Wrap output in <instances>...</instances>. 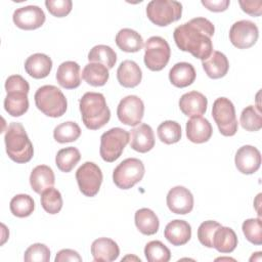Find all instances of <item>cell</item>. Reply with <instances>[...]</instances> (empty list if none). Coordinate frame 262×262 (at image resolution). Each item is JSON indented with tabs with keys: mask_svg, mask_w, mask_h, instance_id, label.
Instances as JSON below:
<instances>
[{
	"mask_svg": "<svg viewBox=\"0 0 262 262\" xmlns=\"http://www.w3.org/2000/svg\"><path fill=\"white\" fill-rule=\"evenodd\" d=\"M214 32L215 27L208 18L195 17L178 26L174 30L173 38L180 50L204 60L213 51L211 37Z\"/></svg>",
	"mask_w": 262,
	"mask_h": 262,
	"instance_id": "cell-1",
	"label": "cell"
},
{
	"mask_svg": "<svg viewBox=\"0 0 262 262\" xmlns=\"http://www.w3.org/2000/svg\"><path fill=\"white\" fill-rule=\"evenodd\" d=\"M81 118L90 130L102 128L111 119V111L103 94L98 92H86L79 100Z\"/></svg>",
	"mask_w": 262,
	"mask_h": 262,
	"instance_id": "cell-2",
	"label": "cell"
},
{
	"mask_svg": "<svg viewBox=\"0 0 262 262\" xmlns=\"http://www.w3.org/2000/svg\"><path fill=\"white\" fill-rule=\"evenodd\" d=\"M4 141L6 152L13 162L25 164L32 160L34 156V147L25 127L20 123L12 122L8 125Z\"/></svg>",
	"mask_w": 262,
	"mask_h": 262,
	"instance_id": "cell-3",
	"label": "cell"
},
{
	"mask_svg": "<svg viewBox=\"0 0 262 262\" xmlns=\"http://www.w3.org/2000/svg\"><path fill=\"white\" fill-rule=\"evenodd\" d=\"M34 99L37 108L47 117L58 118L67 112V98L62 91L54 85H44L38 88Z\"/></svg>",
	"mask_w": 262,
	"mask_h": 262,
	"instance_id": "cell-4",
	"label": "cell"
},
{
	"mask_svg": "<svg viewBox=\"0 0 262 262\" xmlns=\"http://www.w3.org/2000/svg\"><path fill=\"white\" fill-rule=\"evenodd\" d=\"M182 4L175 0H152L146 6L148 19L159 27H166L180 19Z\"/></svg>",
	"mask_w": 262,
	"mask_h": 262,
	"instance_id": "cell-5",
	"label": "cell"
},
{
	"mask_svg": "<svg viewBox=\"0 0 262 262\" xmlns=\"http://www.w3.org/2000/svg\"><path fill=\"white\" fill-rule=\"evenodd\" d=\"M129 142V132L115 127L104 132L100 137V157L107 163L118 160Z\"/></svg>",
	"mask_w": 262,
	"mask_h": 262,
	"instance_id": "cell-6",
	"label": "cell"
},
{
	"mask_svg": "<svg viewBox=\"0 0 262 262\" xmlns=\"http://www.w3.org/2000/svg\"><path fill=\"white\" fill-rule=\"evenodd\" d=\"M145 168L139 159L128 158L122 161L113 172V181L121 189L132 188L144 176Z\"/></svg>",
	"mask_w": 262,
	"mask_h": 262,
	"instance_id": "cell-7",
	"label": "cell"
},
{
	"mask_svg": "<svg viewBox=\"0 0 262 262\" xmlns=\"http://www.w3.org/2000/svg\"><path fill=\"white\" fill-rule=\"evenodd\" d=\"M212 116L222 135L233 136L236 133L238 123L231 100L226 97L217 98L212 106Z\"/></svg>",
	"mask_w": 262,
	"mask_h": 262,
	"instance_id": "cell-8",
	"label": "cell"
},
{
	"mask_svg": "<svg viewBox=\"0 0 262 262\" xmlns=\"http://www.w3.org/2000/svg\"><path fill=\"white\" fill-rule=\"evenodd\" d=\"M171 49L168 42L160 37L152 36L144 44V64L154 72L163 70L169 62Z\"/></svg>",
	"mask_w": 262,
	"mask_h": 262,
	"instance_id": "cell-9",
	"label": "cell"
},
{
	"mask_svg": "<svg viewBox=\"0 0 262 262\" xmlns=\"http://www.w3.org/2000/svg\"><path fill=\"white\" fill-rule=\"evenodd\" d=\"M102 178L100 168L93 162H85L76 172V180L80 191L89 198L98 193Z\"/></svg>",
	"mask_w": 262,
	"mask_h": 262,
	"instance_id": "cell-10",
	"label": "cell"
},
{
	"mask_svg": "<svg viewBox=\"0 0 262 262\" xmlns=\"http://www.w3.org/2000/svg\"><path fill=\"white\" fill-rule=\"evenodd\" d=\"M259 30L256 24L248 19L235 21L229 30V40L238 49L252 47L258 40Z\"/></svg>",
	"mask_w": 262,
	"mask_h": 262,
	"instance_id": "cell-11",
	"label": "cell"
},
{
	"mask_svg": "<svg viewBox=\"0 0 262 262\" xmlns=\"http://www.w3.org/2000/svg\"><path fill=\"white\" fill-rule=\"evenodd\" d=\"M144 115V104L136 95H128L121 99L117 107V116L121 123L136 126L141 123Z\"/></svg>",
	"mask_w": 262,
	"mask_h": 262,
	"instance_id": "cell-12",
	"label": "cell"
},
{
	"mask_svg": "<svg viewBox=\"0 0 262 262\" xmlns=\"http://www.w3.org/2000/svg\"><path fill=\"white\" fill-rule=\"evenodd\" d=\"M12 20L21 30H36L44 24L45 13L37 5H28L14 10Z\"/></svg>",
	"mask_w": 262,
	"mask_h": 262,
	"instance_id": "cell-13",
	"label": "cell"
},
{
	"mask_svg": "<svg viewBox=\"0 0 262 262\" xmlns=\"http://www.w3.org/2000/svg\"><path fill=\"white\" fill-rule=\"evenodd\" d=\"M167 206L172 213L185 215L191 212L193 208V195L190 190L184 186H175L171 188L166 198Z\"/></svg>",
	"mask_w": 262,
	"mask_h": 262,
	"instance_id": "cell-14",
	"label": "cell"
},
{
	"mask_svg": "<svg viewBox=\"0 0 262 262\" xmlns=\"http://www.w3.org/2000/svg\"><path fill=\"white\" fill-rule=\"evenodd\" d=\"M236 169L243 174H253L261 166V154L253 145H244L239 147L234 157Z\"/></svg>",
	"mask_w": 262,
	"mask_h": 262,
	"instance_id": "cell-15",
	"label": "cell"
},
{
	"mask_svg": "<svg viewBox=\"0 0 262 262\" xmlns=\"http://www.w3.org/2000/svg\"><path fill=\"white\" fill-rule=\"evenodd\" d=\"M129 143L134 150L144 154L155 146V134L147 124H139L129 133Z\"/></svg>",
	"mask_w": 262,
	"mask_h": 262,
	"instance_id": "cell-16",
	"label": "cell"
},
{
	"mask_svg": "<svg viewBox=\"0 0 262 262\" xmlns=\"http://www.w3.org/2000/svg\"><path fill=\"white\" fill-rule=\"evenodd\" d=\"M208 105L207 97L199 91H190L183 94L179 99L180 111L187 117H199L206 113Z\"/></svg>",
	"mask_w": 262,
	"mask_h": 262,
	"instance_id": "cell-17",
	"label": "cell"
},
{
	"mask_svg": "<svg viewBox=\"0 0 262 262\" xmlns=\"http://www.w3.org/2000/svg\"><path fill=\"white\" fill-rule=\"evenodd\" d=\"M186 136L193 143L207 142L213 133L211 123L202 116L192 117L186 122Z\"/></svg>",
	"mask_w": 262,
	"mask_h": 262,
	"instance_id": "cell-18",
	"label": "cell"
},
{
	"mask_svg": "<svg viewBox=\"0 0 262 262\" xmlns=\"http://www.w3.org/2000/svg\"><path fill=\"white\" fill-rule=\"evenodd\" d=\"M91 254L96 262H112L119 257L120 249L112 238L99 237L92 243Z\"/></svg>",
	"mask_w": 262,
	"mask_h": 262,
	"instance_id": "cell-19",
	"label": "cell"
},
{
	"mask_svg": "<svg viewBox=\"0 0 262 262\" xmlns=\"http://www.w3.org/2000/svg\"><path fill=\"white\" fill-rule=\"evenodd\" d=\"M58 84L66 89H75L81 84L80 66L76 61L68 60L61 62L56 71Z\"/></svg>",
	"mask_w": 262,
	"mask_h": 262,
	"instance_id": "cell-20",
	"label": "cell"
},
{
	"mask_svg": "<svg viewBox=\"0 0 262 262\" xmlns=\"http://www.w3.org/2000/svg\"><path fill=\"white\" fill-rule=\"evenodd\" d=\"M164 235L166 239L173 246H182L190 239L191 227L188 222L175 219L166 225Z\"/></svg>",
	"mask_w": 262,
	"mask_h": 262,
	"instance_id": "cell-21",
	"label": "cell"
},
{
	"mask_svg": "<svg viewBox=\"0 0 262 262\" xmlns=\"http://www.w3.org/2000/svg\"><path fill=\"white\" fill-rule=\"evenodd\" d=\"M202 66L207 76L211 79H220L229 70V62L226 55L217 50H213L206 59L202 60Z\"/></svg>",
	"mask_w": 262,
	"mask_h": 262,
	"instance_id": "cell-22",
	"label": "cell"
},
{
	"mask_svg": "<svg viewBox=\"0 0 262 262\" xmlns=\"http://www.w3.org/2000/svg\"><path fill=\"white\" fill-rule=\"evenodd\" d=\"M117 79L123 87L134 88L141 82V69L135 61L126 59L120 63L117 70Z\"/></svg>",
	"mask_w": 262,
	"mask_h": 262,
	"instance_id": "cell-23",
	"label": "cell"
},
{
	"mask_svg": "<svg viewBox=\"0 0 262 262\" xmlns=\"http://www.w3.org/2000/svg\"><path fill=\"white\" fill-rule=\"evenodd\" d=\"M55 176L52 169L47 165L36 166L30 175V184L36 193L41 194L46 189L53 187Z\"/></svg>",
	"mask_w": 262,
	"mask_h": 262,
	"instance_id": "cell-24",
	"label": "cell"
},
{
	"mask_svg": "<svg viewBox=\"0 0 262 262\" xmlns=\"http://www.w3.org/2000/svg\"><path fill=\"white\" fill-rule=\"evenodd\" d=\"M196 77L193 66L189 62L181 61L175 63L169 72V80L175 87L184 88L191 85Z\"/></svg>",
	"mask_w": 262,
	"mask_h": 262,
	"instance_id": "cell-25",
	"label": "cell"
},
{
	"mask_svg": "<svg viewBox=\"0 0 262 262\" xmlns=\"http://www.w3.org/2000/svg\"><path fill=\"white\" fill-rule=\"evenodd\" d=\"M52 69L51 58L44 53H35L25 61L26 72L35 79H43L49 75Z\"/></svg>",
	"mask_w": 262,
	"mask_h": 262,
	"instance_id": "cell-26",
	"label": "cell"
},
{
	"mask_svg": "<svg viewBox=\"0 0 262 262\" xmlns=\"http://www.w3.org/2000/svg\"><path fill=\"white\" fill-rule=\"evenodd\" d=\"M117 46L125 52H138L143 47V39L139 33L132 29H121L116 35Z\"/></svg>",
	"mask_w": 262,
	"mask_h": 262,
	"instance_id": "cell-27",
	"label": "cell"
},
{
	"mask_svg": "<svg viewBox=\"0 0 262 262\" xmlns=\"http://www.w3.org/2000/svg\"><path fill=\"white\" fill-rule=\"evenodd\" d=\"M135 225L145 235H152L159 230L160 221L156 213L148 208H141L135 212Z\"/></svg>",
	"mask_w": 262,
	"mask_h": 262,
	"instance_id": "cell-28",
	"label": "cell"
},
{
	"mask_svg": "<svg viewBox=\"0 0 262 262\" xmlns=\"http://www.w3.org/2000/svg\"><path fill=\"white\" fill-rule=\"evenodd\" d=\"M237 246V236L230 227L220 226L216 229L213 237V248L220 253H231Z\"/></svg>",
	"mask_w": 262,
	"mask_h": 262,
	"instance_id": "cell-29",
	"label": "cell"
},
{
	"mask_svg": "<svg viewBox=\"0 0 262 262\" xmlns=\"http://www.w3.org/2000/svg\"><path fill=\"white\" fill-rule=\"evenodd\" d=\"M4 108L12 117H20L29 108L28 93L24 91H9L4 98Z\"/></svg>",
	"mask_w": 262,
	"mask_h": 262,
	"instance_id": "cell-30",
	"label": "cell"
},
{
	"mask_svg": "<svg viewBox=\"0 0 262 262\" xmlns=\"http://www.w3.org/2000/svg\"><path fill=\"white\" fill-rule=\"evenodd\" d=\"M108 77V69L98 62H89L82 71L83 80L94 87L103 86L107 82Z\"/></svg>",
	"mask_w": 262,
	"mask_h": 262,
	"instance_id": "cell-31",
	"label": "cell"
},
{
	"mask_svg": "<svg viewBox=\"0 0 262 262\" xmlns=\"http://www.w3.org/2000/svg\"><path fill=\"white\" fill-rule=\"evenodd\" d=\"M88 60L90 62L101 63L107 69H113L117 62V53L112 47L99 44L90 49Z\"/></svg>",
	"mask_w": 262,
	"mask_h": 262,
	"instance_id": "cell-32",
	"label": "cell"
},
{
	"mask_svg": "<svg viewBox=\"0 0 262 262\" xmlns=\"http://www.w3.org/2000/svg\"><path fill=\"white\" fill-rule=\"evenodd\" d=\"M80 159L81 154L79 149L73 146H69L57 151L55 156V164L60 171L69 173L79 163Z\"/></svg>",
	"mask_w": 262,
	"mask_h": 262,
	"instance_id": "cell-33",
	"label": "cell"
},
{
	"mask_svg": "<svg viewBox=\"0 0 262 262\" xmlns=\"http://www.w3.org/2000/svg\"><path fill=\"white\" fill-rule=\"evenodd\" d=\"M9 208L14 216L18 218H25L30 216L34 212L35 202L31 195L20 193L14 195L11 199Z\"/></svg>",
	"mask_w": 262,
	"mask_h": 262,
	"instance_id": "cell-34",
	"label": "cell"
},
{
	"mask_svg": "<svg viewBox=\"0 0 262 262\" xmlns=\"http://www.w3.org/2000/svg\"><path fill=\"white\" fill-rule=\"evenodd\" d=\"M81 135V128L75 122L68 121L57 125L53 130V137L59 143L76 141Z\"/></svg>",
	"mask_w": 262,
	"mask_h": 262,
	"instance_id": "cell-35",
	"label": "cell"
},
{
	"mask_svg": "<svg viewBox=\"0 0 262 262\" xmlns=\"http://www.w3.org/2000/svg\"><path fill=\"white\" fill-rule=\"evenodd\" d=\"M157 133L162 142L166 144H173L181 139V126L175 121L167 120L159 125Z\"/></svg>",
	"mask_w": 262,
	"mask_h": 262,
	"instance_id": "cell-36",
	"label": "cell"
},
{
	"mask_svg": "<svg viewBox=\"0 0 262 262\" xmlns=\"http://www.w3.org/2000/svg\"><path fill=\"white\" fill-rule=\"evenodd\" d=\"M144 255L148 262H168L171 259L170 250L160 241L148 242L144 247Z\"/></svg>",
	"mask_w": 262,
	"mask_h": 262,
	"instance_id": "cell-37",
	"label": "cell"
},
{
	"mask_svg": "<svg viewBox=\"0 0 262 262\" xmlns=\"http://www.w3.org/2000/svg\"><path fill=\"white\" fill-rule=\"evenodd\" d=\"M239 123L247 131H259L262 128V117L260 111L257 110L255 105H248L241 114Z\"/></svg>",
	"mask_w": 262,
	"mask_h": 262,
	"instance_id": "cell-38",
	"label": "cell"
},
{
	"mask_svg": "<svg viewBox=\"0 0 262 262\" xmlns=\"http://www.w3.org/2000/svg\"><path fill=\"white\" fill-rule=\"evenodd\" d=\"M41 206L49 214H57L62 208L61 193L53 187H50L41 193Z\"/></svg>",
	"mask_w": 262,
	"mask_h": 262,
	"instance_id": "cell-39",
	"label": "cell"
},
{
	"mask_svg": "<svg viewBox=\"0 0 262 262\" xmlns=\"http://www.w3.org/2000/svg\"><path fill=\"white\" fill-rule=\"evenodd\" d=\"M242 229L250 243L257 246L262 244V224L260 218H250L245 220Z\"/></svg>",
	"mask_w": 262,
	"mask_h": 262,
	"instance_id": "cell-40",
	"label": "cell"
},
{
	"mask_svg": "<svg viewBox=\"0 0 262 262\" xmlns=\"http://www.w3.org/2000/svg\"><path fill=\"white\" fill-rule=\"evenodd\" d=\"M49 259L50 250L46 245L41 243L31 245L24 255L26 262H48Z\"/></svg>",
	"mask_w": 262,
	"mask_h": 262,
	"instance_id": "cell-41",
	"label": "cell"
},
{
	"mask_svg": "<svg viewBox=\"0 0 262 262\" xmlns=\"http://www.w3.org/2000/svg\"><path fill=\"white\" fill-rule=\"evenodd\" d=\"M220 226L221 224L214 220H207L201 223L198 228V238L200 243L207 248H213L214 233Z\"/></svg>",
	"mask_w": 262,
	"mask_h": 262,
	"instance_id": "cell-42",
	"label": "cell"
},
{
	"mask_svg": "<svg viewBox=\"0 0 262 262\" xmlns=\"http://www.w3.org/2000/svg\"><path fill=\"white\" fill-rule=\"evenodd\" d=\"M45 6L53 16L63 17L71 12L73 2L71 0H46Z\"/></svg>",
	"mask_w": 262,
	"mask_h": 262,
	"instance_id": "cell-43",
	"label": "cell"
},
{
	"mask_svg": "<svg viewBox=\"0 0 262 262\" xmlns=\"http://www.w3.org/2000/svg\"><path fill=\"white\" fill-rule=\"evenodd\" d=\"M5 90L9 91H24L29 93L30 86L28 81L19 75L9 76L5 81Z\"/></svg>",
	"mask_w": 262,
	"mask_h": 262,
	"instance_id": "cell-44",
	"label": "cell"
},
{
	"mask_svg": "<svg viewBox=\"0 0 262 262\" xmlns=\"http://www.w3.org/2000/svg\"><path fill=\"white\" fill-rule=\"evenodd\" d=\"M244 12L252 16H260L262 13V1H238Z\"/></svg>",
	"mask_w": 262,
	"mask_h": 262,
	"instance_id": "cell-45",
	"label": "cell"
},
{
	"mask_svg": "<svg viewBox=\"0 0 262 262\" xmlns=\"http://www.w3.org/2000/svg\"><path fill=\"white\" fill-rule=\"evenodd\" d=\"M64 261H71V262H81L82 257L79 255V253L72 249H62L60 250L56 256H55V262H64Z\"/></svg>",
	"mask_w": 262,
	"mask_h": 262,
	"instance_id": "cell-46",
	"label": "cell"
},
{
	"mask_svg": "<svg viewBox=\"0 0 262 262\" xmlns=\"http://www.w3.org/2000/svg\"><path fill=\"white\" fill-rule=\"evenodd\" d=\"M202 4L213 12H221L228 8L229 0H202Z\"/></svg>",
	"mask_w": 262,
	"mask_h": 262,
	"instance_id": "cell-47",
	"label": "cell"
},
{
	"mask_svg": "<svg viewBox=\"0 0 262 262\" xmlns=\"http://www.w3.org/2000/svg\"><path fill=\"white\" fill-rule=\"evenodd\" d=\"M261 252H256L253 254V256L250 258V261H258L260 262L261 261Z\"/></svg>",
	"mask_w": 262,
	"mask_h": 262,
	"instance_id": "cell-48",
	"label": "cell"
}]
</instances>
